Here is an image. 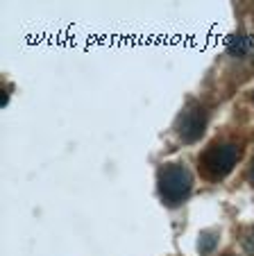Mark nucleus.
I'll list each match as a JSON object with an SVG mask.
<instances>
[{
	"instance_id": "1",
	"label": "nucleus",
	"mask_w": 254,
	"mask_h": 256,
	"mask_svg": "<svg viewBox=\"0 0 254 256\" xmlns=\"http://www.w3.org/2000/svg\"><path fill=\"white\" fill-rule=\"evenodd\" d=\"M240 156V148L236 143H211L200 154V172L206 179L216 182L234 170Z\"/></svg>"
},
{
	"instance_id": "9",
	"label": "nucleus",
	"mask_w": 254,
	"mask_h": 256,
	"mask_svg": "<svg viewBox=\"0 0 254 256\" xmlns=\"http://www.w3.org/2000/svg\"><path fill=\"white\" fill-rule=\"evenodd\" d=\"M227 256H231V254H227Z\"/></svg>"
},
{
	"instance_id": "4",
	"label": "nucleus",
	"mask_w": 254,
	"mask_h": 256,
	"mask_svg": "<svg viewBox=\"0 0 254 256\" xmlns=\"http://www.w3.org/2000/svg\"><path fill=\"white\" fill-rule=\"evenodd\" d=\"M227 50H229V54H234V57H243V54H247L249 50H252V39L245 36V34H236V36L229 39Z\"/></svg>"
},
{
	"instance_id": "7",
	"label": "nucleus",
	"mask_w": 254,
	"mask_h": 256,
	"mask_svg": "<svg viewBox=\"0 0 254 256\" xmlns=\"http://www.w3.org/2000/svg\"><path fill=\"white\" fill-rule=\"evenodd\" d=\"M249 177H252V182H254V159H252V168H249Z\"/></svg>"
},
{
	"instance_id": "8",
	"label": "nucleus",
	"mask_w": 254,
	"mask_h": 256,
	"mask_svg": "<svg viewBox=\"0 0 254 256\" xmlns=\"http://www.w3.org/2000/svg\"><path fill=\"white\" fill-rule=\"evenodd\" d=\"M252 100H254V96H252Z\"/></svg>"
},
{
	"instance_id": "3",
	"label": "nucleus",
	"mask_w": 254,
	"mask_h": 256,
	"mask_svg": "<svg viewBox=\"0 0 254 256\" xmlns=\"http://www.w3.org/2000/svg\"><path fill=\"white\" fill-rule=\"evenodd\" d=\"M177 134L184 143H195L197 138H202L206 127V112L204 106L197 102H188L182 109V114L177 116Z\"/></svg>"
},
{
	"instance_id": "2",
	"label": "nucleus",
	"mask_w": 254,
	"mask_h": 256,
	"mask_svg": "<svg viewBox=\"0 0 254 256\" xmlns=\"http://www.w3.org/2000/svg\"><path fill=\"white\" fill-rule=\"evenodd\" d=\"M193 188V179L184 166L168 164L159 170V195L168 206H177L188 198Z\"/></svg>"
},
{
	"instance_id": "6",
	"label": "nucleus",
	"mask_w": 254,
	"mask_h": 256,
	"mask_svg": "<svg viewBox=\"0 0 254 256\" xmlns=\"http://www.w3.org/2000/svg\"><path fill=\"white\" fill-rule=\"evenodd\" d=\"M245 250H247V254H249V256H254V227L249 229L247 238H245Z\"/></svg>"
},
{
	"instance_id": "5",
	"label": "nucleus",
	"mask_w": 254,
	"mask_h": 256,
	"mask_svg": "<svg viewBox=\"0 0 254 256\" xmlns=\"http://www.w3.org/2000/svg\"><path fill=\"white\" fill-rule=\"evenodd\" d=\"M218 238L213 232H202L200 234V242H197V250L202 252V254H209V252H213V247H216Z\"/></svg>"
}]
</instances>
